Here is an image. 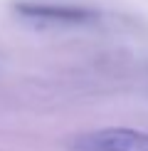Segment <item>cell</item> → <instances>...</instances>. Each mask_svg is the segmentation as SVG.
Here are the masks:
<instances>
[{
  "label": "cell",
  "instance_id": "cell-1",
  "mask_svg": "<svg viewBox=\"0 0 148 151\" xmlns=\"http://www.w3.org/2000/svg\"><path fill=\"white\" fill-rule=\"evenodd\" d=\"M77 151H148V131L136 129H96L74 139Z\"/></svg>",
  "mask_w": 148,
  "mask_h": 151
},
{
  "label": "cell",
  "instance_id": "cell-2",
  "mask_svg": "<svg viewBox=\"0 0 148 151\" xmlns=\"http://www.w3.org/2000/svg\"><path fill=\"white\" fill-rule=\"evenodd\" d=\"M15 10L25 17L52 20V22H86L96 17L94 10L77 8V5H54V3H15Z\"/></svg>",
  "mask_w": 148,
  "mask_h": 151
}]
</instances>
